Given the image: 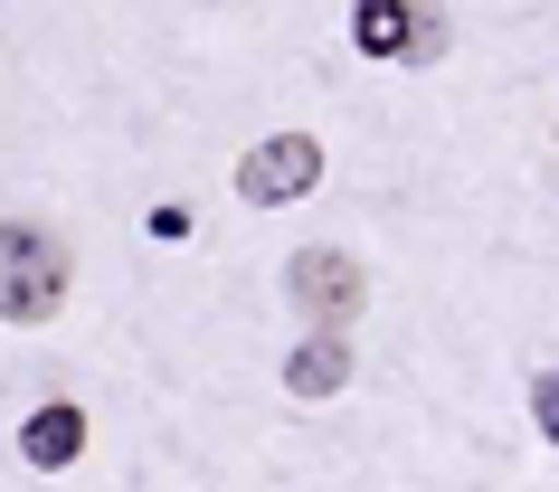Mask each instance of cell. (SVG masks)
<instances>
[{
  "instance_id": "6da1fadb",
  "label": "cell",
  "mask_w": 559,
  "mask_h": 492,
  "mask_svg": "<svg viewBox=\"0 0 559 492\" xmlns=\"http://www.w3.org/2000/svg\"><path fill=\"white\" fill-rule=\"evenodd\" d=\"M67 303V247L48 228H0V322H48Z\"/></svg>"
},
{
  "instance_id": "7a4b0ae2",
  "label": "cell",
  "mask_w": 559,
  "mask_h": 492,
  "mask_svg": "<svg viewBox=\"0 0 559 492\" xmlns=\"http://www.w3.org/2000/svg\"><path fill=\"white\" fill-rule=\"evenodd\" d=\"M285 293L304 303V322H313V332H342V341H352L360 303H370V275H360L342 247H304V256L285 265Z\"/></svg>"
},
{
  "instance_id": "3957f363",
  "label": "cell",
  "mask_w": 559,
  "mask_h": 492,
  "mask_svg": "<svg viewBox=\"0 0 559 492\" xmlns=\"http://www.w3.org/2000/svg\"><path fill=\"white\" fill-rule=\"evenodd\" d=\"M313 180H323V143H313V133H275V143H257L237 161V200L275 208V200H304Z\"/></svg>"
},
{
  "instance_id": "5b68a950",
  "label": "cell",
  "mask_w": 559,
  "mask_h": 492,
  "mask_svg": "<svg viewBox=\"0 0 559 492\" xmlns=\"http://www.w3.org/2000/svg\"><path fill=\"white\" fill-rule=\"evenodd\" d=\"M427 29H437V20H427V10H399V0H360L352 10V38L370 48V58H417Z\"/></svg>"
},
{
  "instance_id": "8992f818",
  "label": "cell",
  "mask_w": 559,
  "mask_h": 492,
  "mask_svg": "<svg viewBox=\"0 0 559 492\" xmlns=\"http://www.w3.org/2000/svg\"><path fill=\"white\" fill-rule=\"evenodd\" d=\"M285 388H295V398H332V388H352V341H342V332H313V341L285 360Z\"/></svg>"
},
{
  "instance_id": "52a82bcc",
  "label": "cell",
  "mask_w": 559,
  "mask_h": 492,
  "mask_svg": "<svg viewBox=\"0 0 559 492\" xmlns=\"http://www.w3.org/2000/svg\"><path fill=\"white\" fill-rule=\"evenodd\" d=\"M531 407H540V435H550V445H559V379H550V370L531 379Z\"/></svg>"
},
{
  "instance_id": "277c9868",
  "label": "cell",
  "mask_w": 559,
  "mask_h": 492,
  "mask_svg": "<svg viewBox=\"0 0 559 492\" xmlns=\"http://www.w3.org/2000/svg\"><path fill=\"white\" fill-rule=\"evenodd\" d=\"M20 455H29L38 473H58V464H76V455H86V407H67V398L29 407V427H20Z\"/></svg>"
}]
</instances>
